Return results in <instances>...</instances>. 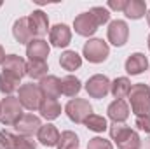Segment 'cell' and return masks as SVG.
<instances>
[{"label":"cell","instance_id":"obj_26","mask_svg":"<svg viewBox=\"0 0 150 149\" xmlns=\"http://www.w3.org/2000/svg\"><path fill=\"white\" fill-rule=\"evenodd\" d=\"M82 125H86L87 130L96 132V133H103L105 130H108L107 117H103V116H100V114H94V112H91V114L86 117V121H84Z\"/></svg>","mask_w":150,"mask_h":149},{"label":"cell","instance_id":"obj_7","mask_svg":"<svg viewBox=\"0 0 150 149\" xmlns=\"http://www.w3.org/2000/svg\"><path fill=\"white\" fill-rule=\"evenodd\" d=\"M0 142L5 149H37V142L32 137L11 133L7 130H0Z\"/></svg>","mask_w":150,"mask_h":149},{"label":"cell","instance_id":"obj_18","mask_svg":"<svg viewBox=\"0 0 150 149\" xmlns=\"http://www.w3.org/2000/svg\"><path fill=\"white\" fill-rule=\"evenodd\" d=\"M59 135H61L59 130L52 123H47V125L40 126V130H38V133H37V140L42 146H45V148H54L59 142Z\"/></svg>","mask_w":150,"mask_h":149},{"label":"cell","instance_id":"obj_4","mask_svg":"<svg viewBox=\"0 0 150 149\" xmlns=\"http://www.w3.org/2000/svg\"><path fill=\"white\" fill-rule=\"evenodd\" d=\"M110 54V47L103 39H89L82 47V56L91 63H103Z\"/></svg>","mask_w":150,"mask_h":149},{"label":"cell","instance_id":"obj_25","mask_svg":"<svg viewBox=\"0 0 150 149\" xmlns=\"http://www.w3.org/2000/svg\"><path fill=\"white\" fill-rule=\"evenodd\" d=\"M82 90V82L75 75H65L61 79V95L65 97H77Z\"/></svg>","mask_w":150,"mask_h":149},{"label":"cell","instance_id":"obj_12","mask_svg":"<svg viewBox=\"0 0 150 149\" xmlns=\"http://www.w3.org/2000/svg\"><path fill=\"white\" fill-rule=\"evenodd\" d=\"M40 126H42V121H40V117L35 116V114H23L19 117V121L14 125V128L18 130V133L19 135H26V137L37 135Z\"/></svg>","mask_w":150,"mask_h":149},{"label":"cell","instance_id":"obj_23","mask_svg":"<svg viewBox=\"0 0 150 149\" xmlns=\"http://www.w3.org/2000/svg\"><path fill=\"white\" fill-rule=\"evenodd\" d=\"M59 65H61V69H65V70H68V72H74L77 69H80V65H82V56L77 53V51H65V53H61V56H59Z\"/></svg>","mask_w":150,"mask_h":149},{"label":"cell","instance_id":"obj_36","mask_svg":"<svg viewBox=\"0 0 150 149\" xmlns=\"http://www.w3.org/2000/svg\"><path fill=\"white\" fill-rule=\"evenodd\" d=\"M147 21H149V27H150V11H149V14H147Z\"/></svg>","mask_w":150,"mask_h":149},{"label":"cell","instance_id":"obj_2","mask_svg":"<svg viewBox=\"0 0 150 149\" xmlns=\"http://www.w3.org/2000/svg\"><path fill=\"white\" fill-rule=\"evenodd\" d=\"M131 111L134 116H150V86L145 82H138L131 86L127 95Z\"/></svg>","mask_w":150,"mask_h":149},{"label":"cell","instance_id":"obj_38","mask_svg":"<svg viewBox=\"0 0 150 149\" xmlns=\"http://www.w3.org/2000/svg\"><path fill=\"white\" fill-rule=\"evenodd\" d=\"M0 149H5V148H4V146H2V142H0Z\"/></svg>","mask_w":150,"mask_h":149},{"label":"cell","instance_id":"obj_10","mask_svg":"<svg viewBox=\"0 0 150 149\" xmlns=\"http://www.w3.org/2000/svg\"><path fill=\"white\" fill-rule=\"evenodd\" d=\"M26 18H28V27H30V32H32L33 39H42L51 30L49 28V18H47V14L44 11L37 9Z\"/></svg>","mask_w":150,"mask_h":149},{"label":"cell","instance_id":"obj_20","mask_svg":"<svg viewBox=\"0 0 150 149\" xmlns=\"http://www.w3.org/2000/svg\"><path fill=\"white\" fill-rule=\"evenodd\" d=\"M12 35L14 39L19 42V44H28L33 35L30 32V27H28V18H19L14 21V27H12Z\"/></svg>","mask_w":150,"mask_h":149},{"label":"cell","instance_id":"obj_35","mask_svg":"<svg viewBox=\"0 0 150 149\" xmlns=\"http://www.w3.org/2000/svg\"><path fill=\"white\" fill-rule=\"evenodd\" d=\"M145 149H150V137L145 139Z\"/></svg>","mask_w":150,"mask_h":149},{"label":"cell","instance_id":"obj_5","mask_svg":"<svg viewBox=\"0 0 150 149\" xmlns=\"http://www.w3.org/2000/svg\"><path fill=\"white\" fill-rule=\"evenodd\" d=\"M18 98H19V104L23 105V109H28V111H38V107L44 100L38 84H33V82L21 84Z\"/></svg>","mask_w":150,"mask_h":149},{"label":"cell","instance_id":"obj_6","mask_svg":"<svg viewBox=\"0 0 150 149\" xmlns=\"http://www.w3.org/2000/svg\"><path fill=\"white\" fill-rule=\"evenodd\" d=\"M65 112L68 116L70 121H74L77 125H82L86 121V117L93 112V107L89 104V100L84 98H72L67 105H65Z\"/></svg>","mask_w":150,"mask_h":149},{"label":"cell","instance_id":"obj_34","mask_svg":"<svg viewBox=\"0 0 150 149\" xmlns=\"http://www.w3.org/2000/svg\"><path fill=\"white\" fill-rule=\"evenodd\" d=\"M5 58H7V54H5V51H4V47H2V44H0V65H4Z\"/></svg>","mask_w":150,"mask_h":149},{"label":"cell","instance_id":"obj_37","mask_svg":"<svg viewBox=\"0 0 150 149\" xmlns=\"http://www.w3.org/2000/svg\"><path fill=\"white\" fill-rule=\"evenodd\" d=\"M147 44H149V49H150V35H149V39H147Z\"/></svg>","mask_w":150,"mask_h":149},{"label":"cell","instance_id":"obj_29","mask_svg":"<svg viewBox=\"0 0 150 149\" xmlns=\"http://www.w3.org/2000/svg\"><path fill=\"white\" fill-rule=\"evenodd\" d=\"M79 137H77V133L72 132V130H65V132H61V135H59V142H58V149H79Z\"/></svg>","mask_w":150,"mask_h":149},{"label":"cell","instance_id":"obj_30","mask_svg":"<svg viewBox=\"0 0 150 149\" xmlns=\"http://www.w3.org/2000/svg\"><path fill=\"white\" fill-rule=\"evenodd\" d=\"M89 12L94 16L96 23H98L100 27H101V25H107V23L110 21V11H108V9H105V7H100V5H96V7H93Z\"/></svg>","mask_w":150,"mask_h":149},{"label":"cell","instance_id":"obj_9","mask_svg":"<svg viewBox=\"0 0 150 149\" xmlns=\"http://www.w3.org/2000/svg\"><path fill=\"white\" fill-rule=\"evenodd\" d=\"M107 37H108V42L115 46V47H122L127 39H129V27L126 21L122 19H113L108 25V30H107Z\"/></svg>","mask_w":150,"mask_h":149},{"label":"cell","instance_id":"obj_33","mask_svg":"<svg viewBox=\"0 0 150 149\" xmlns=\"http://www.w3.org/2000/svg\"><path fill=\"white\" fill-rule=\"evenodd\" d=\"M126 4H127V0H110L108 2V9H112V11H124Z\"/></svg>","mask_w":150,"mask_h":149},{"label":"cell","instance_id":"obj_31","mask_svg":"<svg viewBox=\"0 0 150 149\" xmlns=\"http://www.w3.org/2000/svg\"><path fill=\"white\" fill-rule=\"evenodd\" d=\"M87 149H113L112 142L103 137H93L87 142Z\"/></svg>","mask_w":150,"mask_h":149},{"label":"cell","instance_id":"obj_8","mask_svg":"<svg viewBox=\"0 0 150 149\" xmlns=\"http://www.w3.org/2000/svg\"><path fill=\"white\" fill-rule=\"evenodd\" d=\"M110 84L112 81L103 74L91 75L86 82V91L91 98H105L110 93Z\"/></svg>","mask_w":150,"mask_h":149},{"label":"cell","instance_id":"obj_28","mask_svg":"<svg viewBox=\"0 0 150 149\" xmlns=\"http://www.w3.org/2000/svg\"><path fill=\"white\" fill-rule=\"evenodd\" d=\"M47 70H49L47 62H35V60H32V62L26 63V75L32 77V79H38L40 81L42 77L47 75Z\"/></svg>","mask_w":150,"mask_h":149},{"label":"cell","instance_id":"obj_11","mask_svg":"<svg viewBox=\"0 0 150 149\" xmlns=\"http://www.w3.org/2000/svg\"><path fill=\"white\" fill-rule=\"evenodd\" d=\"M98 27H100V25L96 23V19H94V16H93L91 12H82V14H79L74 19L75 34H79V35H82V37H91V35H94L96 30H98Z\"/></svg>","mask_w":150,"mask_h":149},{"label":"cell","instance_id":"obj_21","mask_svg":"<svg viewBox=\"0 0 150 149\" xmlns=\"http://www.w3.org/2000/svg\"><path fill=\"white\" fill-rule=\"evenodd\" d=\"M38 112L47 121H52V119L59 117V114H61V104L58 100H52V98H44L42 104H40V107H38Z\"/></svg>","mask_w":150,"mask_h":149},{"label":"cell","instance_id":"obj_22","mask_svg":"<svg viewBox=\"0 0 150 149\" xmlns=\"http://www.w3.org/2000/svg\"><path fill=\"white\" fill-rule=\"evenodd\" d=\"M129 91H131V81L127 77H117V79H113L112 84H110V93L115 97V100L127 98Z\"/></svg>","mask_w":150,"mask_h":149},{"label":"cell","instance_id":"obj_27","mask_svg":"<svg viewBox=\"0 0 150 149\" xmlns=\"http://www.w3.org/2000/svg\"><path fill=\"white\" fill-rule=\"evenodd\" d=\"M18 88H19V79H16V77H12V75L5 74V72L0 74V93H2V95L11 97Z\"/></svg>","mask_w":150,"mask_h":149},{"label":"cell","instance_id":"obj_15","mask_svg":"<svg viewBox=\"0 0 150 149\" xmlns=\"http://www.w3.org/2000/svg\"><path fill=\"white\" fill-rule=\"evenodd\" d=\"M2 72H5V74L12 75V77L21 81L26 75V62L18 54H7V58H5V62L2 65Z\"/></svg>","mask_w":150,"mask_h":149},{"label":"cell","instance_id":"obj_16","mask_svg":"<svg viewBox=\"0 0 150 149\" xmlns=\"http://www.w3.org/2000/svg\"><path fill=\"white\" fill-rule=\"evenodd\" d=\"M38 88L44 98L58 100V97L61 95V79L56 75H45L38 81Z\"/></svg>","mask_w":150,"mask_h":149},{"label":"cell","instance_id":"obj_19","mask_svg":"<svg viewBox=\"0 0 150 149\" xmlns=\"http://www.w3.org/2000/svg\"><path fill=\"white\" fill-rule=\"evenodd\" d=\"M107 114L112 123H126L129 117V105L126 104V100H113L107 109Z\"/></svg>","mask_w":150,"mask_h":149},{"label":"cell","instance_id":"obj_24","mask_svg":"<svg viewBox=\"0 0 150 149\" xmlns=\"http://www.w3.org/2000/svg\"><path fill=\"white\" fill-rule=\"evenodd\" d=\"M122 12L129 19H142L145 16V12H147V4L143 0H127L126 9Z\"/></svg>","mask_w":150,"mask_h":149},{"label":"cell","instance_id":"obj_17","mask_svg":"<svg viewBox=\"0 0 150 149\" xmlns=\"http://www.w3.org/2000/svg\"><path fill=\"white\" fill-rule=\"evenodd\" d=\"M124 69L129 75H140L149 69V60L143 53H133V54L127 56V60L124 63Z\"/></svg>","mask_w":150,"mask_h":149},{"label":"cell","instance_id":"obj_14","mask_svg":"<svg viewBox=\"0 0 150 149\" xmlns=\"http://www.w3.org/2000/svg\"><path fill=\"white\" fill-rule=\"evenodd\" d=\"M51 53V46L47 40L44 39H32L26 44V56L28 60H35V62H45L47 56Z\"/></svg>","mask_w":150,"mask_h":149},{"label":"cell","instance_id":"obj_1","mask_svg":"<svg viewBox=\"0 0 150 149\" xmlns=\"http://www.w3.org/2000/svg\"><path fill=\"white\" fill-rule=\"evenodd\" d=\"M108 130H110V139L117 144L119 149H140L142 146L138 132L124 123H113L112 126H108Z\"/></svg>","mask_w":150,"mask_h":149},{"label":"cell","instance_id":"obj_3","mask_svg":"<svg viewBox=\"0 0 150 149\" xmlns=\"http://www.w3.org/2000/svg\"><path fill=\"white\" fill-rule=\"evenodd\" d=\"M23 116V105L18 97H5L0 102V123L5 126H14Z\"/></svg>","mask_w":150,"mask_h":149},{"label":"cell","instance_id":"obj_13","mask_svg":"<svg viewBox=\"0 0 150 149\" xmlns=\"http://www.w3.org/2000/svg\"><path fill=\"white\" fill-rule=\"evenodd\" d=\"M49 42L54 47H67L72 42V30L65 23H58L49 30Z\"/></svg>","mask_w":150,"mask_h":149},{"label":"cell","instance_id":"obj_32","mask_svg":"<svg viewBox=\"0 0 150 149\" xmlns=\"http://www.w3.org/2000/svg\"><path fill=\"white\" fill-rule=\"evenodd\" d=\"M134 126L145 133H150V116H136Z\"/></svg>","mask_w":150,"mask_h":149}]
</instances>
